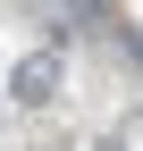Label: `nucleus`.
<instances>
[{
    "instance_id": "obj_2",
    "label": "nucleus",
    "mask_w": 143,
    "mask_h": 151,
    "mask_svg": "<svg viewBox=\"0 0 143 151\" xmlns=\"http://www.w3.org/2000/svg\"><path fill=\"white\" fill-rule=\"evenodd\" d=\"M76 9H84V17H101V0H76Z\"/></svg>"
},
{
    "instance_id": "obj_3",
    "label": "nucleus",
    "mask_w": 143,
    "mask_h": 151,
    "mask_svg": "<svg viewBox=\"0 0 143 151\" xmlns=\"http://www.w3.org/2000/svg\"><path fill=\"white\" fill-rule=\"evenodd\" d=\"M101 151H118V143H101Z\"/></svg>"
},
{
    "instance_id": "obj_1",
    "label": "nucleus",
    "mask_w": 143,
    "mask_h": 151,
    "mask_svg": "<svg viewBox=\"0 0 143 151\" xmlns=\"http://www.w3.org/2000/svg\"><path fill=\"white\" fill-rule=\"evenodd\" d=\"M9 92L25 109H42L51 92H59V59H51V50H34V59H17V76H9Z\"/></svg>"
}]
</instances>
